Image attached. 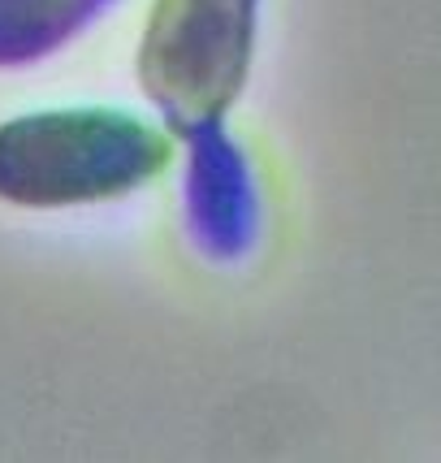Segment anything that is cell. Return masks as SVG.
Listing matches in <instances>:
<instances>
[{
	"label": "cell",
	"instance_id": "cell-1",
	"mask_svg": "<svg viewBox=\"0 0 441 463\" xmlns=\"http://www.w3.org/2000/svg\"><path fill=\"white\" fill-rule=\"evenodd\" d=\"M178 135L130 109L74 104L0 121V203L87 208L161 178Z\"/></svg>",
	"mask_w": 441,
	"mask_h": 463
},
{
	"label": "cell",
	"instance_id": "cell-2",
	"mask_svg": "<svg viewBox=\"0 0 441 463\" xmlns=\"http://www.w3.org/2000/svg\"><path fill=\"white\" fill-rule=\"evenodd\" d=\"M264 0H152L139 40V87L178 135L239 104Z\"/></svg>",
	"mask_w": 441,
	"mask_h": 463
},
{
	"label": "cell",
	"instance_id": "cell-3",
	"mask_svg": "<svg viewBox=\"0 0 441 463\" xmlns=\"http://www.w3.org/2000/svg\"><path fill=\"white\" fill-rule=\"evenodd\" d=\"M182 143V222L186 239L212 264H239L256 251L264 225L260 182L225 118L178 130Z\"/></svg>",
	"mask_w": 441,
	"mask_h": 463
},
{
	"label": "cell",
	"instance_id": "cell-4",
	"mask_svg": "<svg viewBox=\"0 0 441 463\" xmlns=\"http://www.w3.org/2000/svg\"><path fill=\"white\" fill-rule=\"evenodd\" d=\"M117 0H0V70L40 65L113 9Z\"/></svg>",
	"mask_w": 441,
	"mask_h": 463
}]
</instances>
